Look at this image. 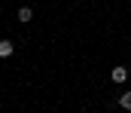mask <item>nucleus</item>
Segmentation results:
<instances>
[{
  "mask_svg": "<svg viewBox=\"0 0 131 113\" xmlns=\"http://www.w3.org/2000/svg\"><path fill=\"white\" fill-rule=\"evenodd\" d=\"M110 79H113V83H125V79H128V67H125V64H116V67L110 70Z\"/></svg>",
  "mask_w": 131,
  "mask_h": 113,
  "instance_id": "nucleus-1",
  "label": "nucleus"
},
{
  "mask_svg": "<svg viewBox=\"0 0 131 113\" xmlns=\"http://www.w3.org/2000/svg\"><path fill=\"white\" fill-rule=\"evenodd\" d=\"M15 52V46H12V40H0V58H9Z\"/></svg>",
  "mask_w": 131,
  "mask_h": 113,
  "instance_id": "nucleus-2",
  "label": "nucleus"
},
{
  "mask_svg": "<svg viewBox=\"0 0 131 113\" xmlns=\"http://www.w3.org/2000/svg\"><path fill=\"white\" fill-rule=\"evenodd\" d=\"M18 22H21V25L34 22V9H31V6H21V9H18Z\"/></svg>",
  "mask_w": 131,
  "mask_h": 113,
  "instance_id": "nucleus-3",
  "label": "nucleus"
},
{
  "mask_svg": "<svg viewBox=\"0 0 131 113\" xmlns=\"http://www.w3.org/2000/svg\"><path fill=\"white\" fill-rule=\"evenodd\" d=\"M116 104H119L122 110H131V92H122V95L116 98Z\"/></svg>",
  "mask_w": 131,
  "mask_h": 113,
  "instance_id": "nucleus-4",
  "label": "nucleus"
}]
</instances>
